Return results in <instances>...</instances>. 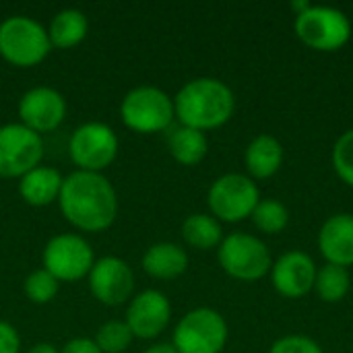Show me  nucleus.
Here are the masks:
<instances>
[{"mask_svg":"<svg viewBox=\"0 0 353 353\" xmlns=\"http://www.w3.org/2000/svg\"><path fill=\"white\" fill-rule=\"evenodd\" d=\"M64 219L81 232H103L118 215V194L103 174L72 172L58 196Z\"/></svg>","mask_w":353,"mask_h":353,"instance_id":"1","label":"nucleus"},{"mask_svg":"<svg viewBox=\"0 0 353 353\" xmlns=\"http://www.w3.org/2000/svg\"><path fill=\"white\" fill-rule=\"evenodd\" d=\"M236 110V97L228 83L215 77L188 81L174 97V112L182 126L201 132L230 122Z\"/></svg>","mask_w":353,"mask_h":353,"instance_id":"2","label":"nucleus"},{"mask_svg":"<svg viewBox=\"0 0 353 353\" xmlns=\"http://www.w3.org/2000/svg\"><path fill=\"white\" fill-rule=\"evenodd\" d=\"M52 43L48 29L31 17L12 14L0 23V56L21 68L46 60Z\"/></svg>","mask_w":353,"mask_h":353,"instance_id":"3","label":"nucleus"},{"mask_svg":"<svg viewBox=\"0 0 353 353\" xmlns=\"http://www.w3.org/2000/svg\"><path fill=\"white\" fill-rule=\"evenodd\" d=\"M217 261L230 277L244 283L261 281L273 267L269 246L261 238L246 232L223 236V242L217 248Z\"/></svg>","mask_w":353,"mask_h":353,"instance_id":"4","label":"nucleus"},{"mask_svg":"<svg viewBox=\"0 0 353 353\" xmlns=\"http://www.w3.org/2000/svg\"><path fill=\"white\" fill-rule=\"evenodd\" d=\"M294 29L298 39L316 52H337L352 39V21L335 6L310 4L296 14Z\"/></svg>","mask_w":353,"mask_h":353,"instance_id":"5","label":"nucleus"},{"mask_svg":"<svg viewBox=\"0 0 353 353\" xmlns=\"http://www.w3.org/2000/svg\"><path fill=\"white\" fill-rule=\"evenodd\" d=\"M122 122L141 134L168 130L176 118L174 99L155 85H139L130 89L120 103Z\"/></svg>","mask_w":353,"mask_h":353,"instance_id":"6","label":"nucleus"},{"mask_svg":"<svg viewBox=\"0 0 353 353\" xmlns=\"http://www.w3.org/2000/svg\"><path fill=\"white\" fill-rule=\"evenodd\" d=\"M230 329L215 308H194L174 329L172 345L178 353H221L228 345Z\"/></svg>","mask_w":353,"mask_h":353,"instance_id":"7","label":"nucleus"},{"mask_svg":"<svg viewBox=\"0 0 353 353\" xmlns=\"http://www.w3.org/2000/svg\"><path fill=\"white\" fill-rule=\"evenodd\" d=\"M259 201L261 190L256 182L250 176L238 172L219 176L207 192V205L211 215L223 223H238L250 219Z\"/></svg>","mask_w":353,"mask_h":353,"instance_id":"8","label":"nucleus"},{"mask_svg":"<svg viewBox=\"0 0 353 353\" xmlns=\"http://www.w3.org/2000/svg\"><path fill=\"white\" fill-rule=\"evenodd\" d=\"M68 153L81 172L101 174L118 155V134L103 122H85L70 134Z\"/></svg>","mask_w":353,"mask_h":353,"instance_id":"9","label":"nucleus"},{"mask_svg":"<svg viewBox=\"0 0 353 353\" xmlns=\"http://www.w3.org/2000/svg\"><path fill=\"white\" fill-rule=\"evenodd\" d=\"M43 269L58 281L74 283L89 275L95 256L89 242L79 234H58L43 248Z\"/></svg>","mask_w":353,"mask_h":353,"instance_id":"10","label":"nucleus"},{"mask_svg":"<svg viewBox=\"0 0 353 353\" xmlns=\"http://www.w3.org/2000/svg\"><path fill=\"white\" fill-rule=\"evenodd\" d=\"M43 157L41 134L21 122L0 126V178H23Z\"/></svg>","mask_w":353,"mask_h":353,"instance_id":"11","label":"nucleus"},{"mask_svg":"<svg viewBox=\"0 0 353 353\" xmlns=\"http://www.w3.org/2000/svg\"><path fill=\"white\" fill-rule=\"evenodd\" d=\"M89 290L93 298L105 306H120L134 292V275L126 261L118 256H101L89 271Z\"/></svg>","mask_w":353,"mask_h":353,"instance_id":"12","label":"nucleus"},{"mask_svg":"<svg viewBox=\"0 0 353 353\" xmlns=\"http://www.w3.org/2000/svg\"><path fill=\"white\" fill-rule=\"evenodd\" d=\"M316 271L319 267L310 254L302 250H290L273 261L269 275L277 294L290 300H300L314 290Z\"/></svg>","mask_w":353,"mask_h":353,"instance_id":"13","label":"nucleus"},{"mask_svg":"<svg viewBox=\"0 0 353 353\" xmlns=\"http://www.w3.org/2000/svg\"><path fill=\"white\" fill-rule=\"evenodd\" d=\"M19 116L21 124L37 134L56 130L66 116V99L52 87H33L23 93Z\"/></svg>","mask_w":353,"mask_h":353,"instance_id":"14","label":"nucleus"},{"mask_svg":"<svg viewBox=\"0 0 353 353\" xmlns=\"http://www.w3.org/2000/svg\"><path fill=\"white\" fill-rule=\"evenodd\" d=\"M172 321V304L159 290H145L132 298L126 310V325L132 337L155 339Z\"/></svg>","mask_w":353,"mask_h":353,"instance_id":"15","label":"nucleus"},{"mask_svg":"<svg viewBox=\"0 0 353 353\" xmlns=\"http://www.w3.org/2000/svg\"><path fill=\"white\" fill-rule=\"evenodd\" d=\"M319 252L329 265L345 267L353 265V215H331L319 232Z\"/></svg>","mask_w":353,"mask_h":353,"instance_id":"16","label":"nucleus"},{"mask_svg":"<svg viewBox=\"0 0 353 353\" xmlns=\"http://www.w3.org/2000/svg\"><path fill=\"white\" fill-rule=\"evenodd\" d=\"M244 163L254 182L273 178L283 165V145L271 134H259L248 143Z\"/></svg>","mask_w":353,"mask_h":353,"instance_id":"17","label":"nucleus"},{"mask_svg":"<svg viewBox=\"0 0 353 353\" xmlns=\"http://www.w3.org/2000/svg\"><path fill=\"white\" fill-rule=\"evenodd\" d=\"M143 271L155 279L172 281L188 269V254L174 242H157L143 254Z\"/></svg>","mask_w":353,"mask_h":353,"instance_id":"18","label":"nucleus"},{"mask_svg":"<svg viewBox=\"0 0 353 353\" xmlns=\"http://www.w3.org/2000/svg\"><path fill=\"white\" fill-rule=\"evenodd\" d=\"M64 178L50 165H37L19 178V194L31 207H46L58 201Z\"/></svg>","mask_w":353,"mask_h":353,"instance_id":"19","label":"nucleus"},{"mask_svg":"<svg viewBox=\"0 0 353 353\" xmlns=\"http://www.w3.org/2000/svg\"><path fill=\"white\" fill-rule=\"evenodd\" d=\"M168 149L170 155L180 163V165H199L209 151V141L207 134L188 128V126H176L168 132Z\"/></svg>","mask_w":353,"mask_h":353,"instance_id":"20","label":"nucleus"},{"mask_svg":"<svg viewBox=\"0 0 353 353\" xmlns=\"http://www.w3.org/2000/svg\"><path fill=\"white\" fill-rule=\"evenodd\" d=\"M89 23L83 10L79 8H62L60 12L54 14L48 35H50V43L52 48H60V50H68L79 46L85 35H87Z\"/></svg>","mask_w":353,"mask_h":353,"instance_id":"21","label":"nucleus"},{"mask_svg":"<svg viewBox=\"0 0 353 353\" xmlns=\"http://www.w3.org/2000/svg\"><path fill=\"white\" fill-rule=\"evenodd\" d=\"M182 238L190 248L196 250H213L223 242V228L213 215L192 213L182 223Z\"/></svg>","mask_w":353,"mask_h":353,"instance_id":"22","label":"nucleus"},{"mask_svg":"<svg viewBox=\"0 0 353 353\" xmlns=\"http://www.w3.org/2000/svg\"><path fill=\"white\" fill-rule=\"evenodd\" d=\"M350 288H352L350 269L327 263V265H323L316 271L314 292H316V296L323 302H327V304H339L350 294Z\"/></svg>","mask_w":353,"mask_h":353,"instance_id":"23","label":"nucleus"},{"mask_svg":"<svg viewBox=\"0 0 353 353\" xmlns=\"http://www.w3.org/2000/svg\"><path fill=\"white\" fill-rule=\"evenodd\" d=\"M250 219L259 232L267 236H277L290 225V209L277 199H261Z\"/></svg>","mask_w":353,"mask_h":353,"instance_id":"24","label":"nucleus"},{"mask_svg":"<svg viewBox=\"0 0 353 353\" xmlns=\"http://www.w3.org/2000/svg\"><path fill=\"white\" fill-rule=\"evenodd\" d=\"M93 341L101 353H124L132 343V333L124 321H108L97 329Z\"/></svg>","mask_w":353,"mask_h":353,"instance_id":"25","label":"nucleus"},{"mask_svg":"<svg viewBox=\"0 0 353 353\" xmlns=\"http://www.w3.org/2000/svg\"><path fill=\"white\" fill-rule=\"evenodd\" d=\"M58 285H60V281L54 275H50L46 269H37V271L27 275L23 288H25V296L29 298V302L48 304L56 298Z\"/></svg>","mask_w":353,"mask_h":353,"instance_id":"26","label":"nucleus"},{"mask_svg":"<svg viewBox=\"0 0 353 353\" xmlns=\"http://www.w3.org/2000/svg\"><path fill=\"white\" fill-rule=\"evenodd\" d=\"M331 163L335 174L353 188V128L345 130L333 145Z\"/></svg>","mask_w":353,"mask_h":353,"instance_id":"27","label":"nucleus"},{"mask_svg":"<svg viewBox=\"0 0 353 353\" xmlns=\"http://www.w3.org/2000/svg\"><path fill=\"white\" fill-rule=\"evenodd\" d=\"M269 353H323V347L306 335H285L277 339Z\"/></svg>","mask_w":353,"mask_h":353,"instance_id":"28","label":"nucleus"},{"mask_svg":"<svg viewBox=\"0 0 353 353\" xmlns=\"http://www.w3.org/2000/svg\"><path fill=\"white\" fill-rule=\"evenodd\" d=\"M21 337L10 323L0 321V353H19Z\"/></svg>","mask_w":353,"mask_h":353,"instance_id":"29","label":"nucleus"},{"mask_svg":"<svg viewBox=\"0 0 353 353\" xmlns=\"http://www.w3.org/2000/svg\"><path fill=\"white\" fill-rule=\"evenodd\" d=\"M60 353H101V350L95 345L93 339H87V337H79V339H70Z\"/></svg>","mask_w":353,"mask_h":353,"instance_id":"30","label":"nucleus"},{"mask_svg":"<svg viewBox=\"0 0 353 353\" xmlns=\"http://www.w3.org/2000/svg\"><path fill=\"white\" fill-rule=\"evenodd\" d=\"M143 353H178V352H176V347H174L172 343H155V345L147 347Z\"/></svg>","mask_w":353,"mask_h":353,"instance_id":"31","label":"nucleus"},{"mask_svg":"<svg viewBox=\"0 0 353 353\" xmlns=\"http://www.w3.org/2000/svg\"><path fill=\"white\" fill-rule=\"evenodd\" d=\"M27 353H60L56 350V345H52V343H37V345H33L31 350Z\"/></svg>","mask_w":353,"mask_h":353,"instance_id":"32","label":"nucleus"}]
</instances>
